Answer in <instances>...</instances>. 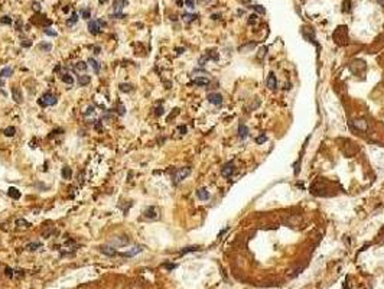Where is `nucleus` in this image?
<instances>
[{
    "mask_svg": "<svg viewBox=\"0 0 384 289\" xmlns=\"http://www.w3.org/2000/svg\"><path fill=\"white\" fill-rule=\"evenodd\" d=\"M13 74V70L10 68V67H5L2 71H0V77H3V78H7V77H10Z\"/></svg>",
    "mask_w": 384,
    "mask_h": 289,
    "instance_id": "a211bd4d",
    "label": "nucleus"
},
{
    "mask_svg": "<svg viewBox=\"0 0 384 289\" xmlns=\"http://www.w3.org/2000/svg\"><path fill=\"white\" fill-rule=\"evenodd\" d=\"M94 127H95V129H97L98 132H103V126H101V123H100V122H97V123H95V126H94Z\"/></svg>",
    "mask_w": 384,
    "mask_h": 289,
    "instance_id": "c03bdc74",
    "label": "nucleus"
},
{
    "mask_svg": "<svg viewBox=\"0 0 384 289\" xmlns=\"http://www.w3.org/2000/svg\"><path fill=\"white\" fill-rule=\"evenodd\" d=\"M16 226H18V227H29V223H27L25 218H18V220H16Z\"/></svg>",
    "mask_w": 384,
    "mask_h": 289,
    "instance_id": "bb28decb",
    "label": "nucleus"
},
{
    "mask_svg": "<svg viewBox=\"0 0 384 289\" xmlns=\"http://www.w3.org/2000/svg\"><path fill=\"white\" fill-rule=\"evenodd\" d=\"M12 94H13V99L16 103H22V94H20L18 87H13V88H12Z\"/></svg>",
    "mask_w": 384,
    "mask_h": 289,
    "instance_id": "f3484780",
    "label": "nucleus"
},
{
    "mask_svg": "<svg viewBox=\"0 0 384 289\" xmlns=\"http://www.w3.org/2000/svg\"><path fill=\"white\" fill-rule=\"evenodd\" d=\"M234 168H235V166H234L233 162H227V164L221 168V175H222V177H225V178L231 177V175L234 174Z\"/></svg>",
    "mask_w": 384,
    "mask_h": 289,
    "instance_id": "39448f33",
    "label": "nucleus"
},
{
    "mask_svg": "<svg viewBox=\"0 0 384 289\" xmlns=\"http://www.w3.org/2000/svg\"><path fill=\"white\" fill-rule=\"evenodd\" d=\"M344 289H348V285H347V282L344 283Z\"/></svg>",
    "mask_w": 384,
    "mask_h": 289,
    "instance_id": "3c124183",
    "label": "nucleus"
},
{
    "mask_svg": "<svg viewBox=\"0 0 384 289\" xmlns=\"http://www.w3.org/2000/svg\"><path fill=\"white\" fill-rule=\"evenodd\" d=\"M88 32L91 35H98L101 32V28H100V22L98 20H88Z\"/></svg>",
    "mask_w": 384,
    "mask_h": 289,
    "instance_id": "423d86ee",
    "label": "nucleus"
},
{
    "mask_svg": "<svg viewBox=\"0 0 384 289\" xmlns=\"http://www.w3.org/2000/svg\"><path fill=\"white\" fill-rule=\"evenodd\" d=\"M196 18H198L196 15H191V13H183L182 15V19L185 20L186 23H191V22H192V20H195Z\"/></svg>",
    "mask_w": 384,
    "mask_h": 289,
    "instance_id": "b1692460",
    "label": "nucleus"
},
{
    "mask_svg": "<svg viewBox=\"0 0 384 289\" xmlns=\"http://www.w3.org/2000/svg\"><path fill=\"white\" fill-rule=\"evenodd\" d=\"M88 64L92 67V70H94V72H95V74H98V72H100V64H98L95 59L90 58V59H88Z\"/></svg>",
    "mask_w": 384,
    "mask_h": 289,
    "instance_id": "4be33fe9",
    "label": "nucleus"
},
{
    "mask_svg": "<svg viewBox=\"0 0 384 289\" xmlns=\"http://www.w3.org/2000/svg\"><path fill=\"white\" fill-rule=\"evenodd\" d=\"M195 250H198V247H186V249H183L181 253H188V252H195Z\"/></svg>",
    "mask_w": 384,
    "mask_h": 289,
    "instance_id": "a19ab883",
    "label": "nucleus"
},
{
    "mask_svg": "<svg viewBox=\"0 0 384 289\" xmlns=\"http://www.w3.org/2000/svg\"><path fill=\"white\" fill-rule=\"evenodd\" d=\"M81 16H82V19L88 20L91 18V10H90V9H82V10H81Z\"/></svg>",
    "mask_w": 384,
    "mask_h": 289,
    "instance_id": "cd10ccee",
    "label": "nucleus"
},
{
    "mask_svg": "<svg viewBox=\"0 0 384 289\" xmlns=\"http://www.w3.org/2000/svg\"><path fill=\"white\" fill-rule=\"evenodd\" d=\"M178 132H181V135H185V133H186V127H185V126H179V127H178Z\"/></svg>",
    "mask_w": 384,
    "mask_h": 289,
    "instance_id": "37998d69",
    "label": "nucleus"
},
{
    "mask_svg": "<svg viewBox=\"0 0 384 289\" xmlns=\"http://www.w3.org/2000/svg\"><path fill=\"white\" fill-rule=\"evenodd\" d=\"M266 140H267V136L264 135V133H261L259 138H256V143H257V144H261V143H264Z\"/></svg>",
    "mask_w": 384,
    "mask_h": 289,
    "instance_id": "c756f323",
    "label": "nucleus"
},
{
    "mask_svg": "<svg viewBox=\"0 0 384 289\" xmlns=\"http://www.w3.org/2000/svg\"><path fill=\"white\" fill-rule=\"evenodd\" d=\"M3 133H5V136H6V138H13L15 133H16V127H13V126H10V127H6Z\"/></svg>",
    "mask_w": 384,
    "mask_h": 289,
    "instance_id": "412c9836",
    "label": "nucleus"
},
{
    "mask_svg": "<svg viewBox=\"0 0 384 289\" xmlns=\"http://www.w3.org/2000/svg\"><path fill=\"white\" fill-rule=\"evenodd\" d=\"M127 5H129V2H127V0H114V3H113L114 13H121V10H123Z\"/></svg>",
    "mask_w": 384,
    "mask_h": 289,
    "instance_id": "0eeeda50",
    "label": "nucleus"
},
{
    "mask_svg": "<svg viewBox=\"0 0 384 289\" xmlns=\"http://www.w3.org/2000/svg\"><path fill=\"white\" fill-rule=\"evenodd\" d=\"M183 51H185L183 48H176V54H178V55H179V54H182Z\"/></svg>",
    "mask_w": 384,
    "mask_h": 289,
    "instance_id": "de8ad7c7",
    "label": "nucleus"
},
{
    "mask_svg": "<svg viewBox=\"0 0 384 289\" xmlns=\"http://www.w3.org/2000/svg\"><path fill=\"white\" fill-rule=\"evenodd\" d=\"M31 45H32V42H29V41H25V42H22V46H23V48H29Z\"/></svg>",
    "mask_w": 384,
    "mask_h": 289,
    "instance_id": "a18cd8bd",
    "label": "nucleus"
},
{
    "mask_svg": "<svg viewBox=\"0 0 384 289\" xmlns=\"http://www.w3.org/2000/svg\"><path fill=\"white\" fill-rule=\"evenodd\" d=\"M155 114H156V116H162V114H163V107H156Z\"/></svg>",
    "mask_w": 384,
    "mask_h": 289,
    "instance_id": "79ce46f5",
    "label": "nucleus"
},
{
    "mask_svg": "<svg viewBox=\"0 0 384 289\" xmlns=\"http://www.w3.org/2000/svg\"><path fill=\"white\" fill-rule=\"evenodd\" d=\"M266 84H267V87H269L270 90H276V87H277V81H276V77H274L273 72H270V74H269Z\"/></svg>",
    "mask_w": 384,
    "mask_h": 289,
    "instance_id": "9d476101",
    "label": "nucleus"
},
{
    "mask_svg": "<svg viewBox=\"0 0 384 289\" xmlns=\"http://www.w3.org/2000/svg\"><path fill=\"white\" fill-rule=\"evenodd\" d=\"M90 83H91V77H90V75H85V74H84V75H79V77H78V84L81 87L88 86Z\"/></svg>",
    "mask_w": 384,
    "mask_h": 289,
    "instance_id": "ddd939ff",
    "label": "nucleus"
},
{
    "mask_svg": "<svg viewBox=\"0 0 384 289\" xmlns=\"http://www.w3.org/2000/svg\"><path fill=\"white\" fill-rule=\"evenodd\" d=\"M117 114H118V116H124V114H126V107H124L123 104H118V107H117Z\"/></svg>",
    "mask_w": 384,
    "mask_h": 289,
    "instance_id": "7c9ffc66",
    "label": "nucleus"
},
{
    "mask_svg": "<svg viewBox=\"0 0 384 289\" xmlns=\"http://www.w3.org/2000/svg\"><path fill=\"white\" fill-rule=\"evenodd\" d=\"M62 81L65 83V84H68V86H72L74 84V78H72V75H69V74H62Z\"/></svg>",
    "mask_w": 384,
    "mask_h": 289,
    "instance_id": "5701e85b",
    "label": "nucleus"
},
{
    "mask_svg": "<svg viewBox=\"0 0 384 289\" xmlns=\"http://www.w3.org/2000/svg\"><path fill=\"white\" fill-rule=\"evenodd\" d=\"M5 275H6L7 278H13V275H15V273H13V269H10V268H6V269H5Z\"/></svg>",
    "mask_w": 384,
    "mask_h": 289,
    "instance_id": "e433bc0d",
    "label": "nucleus"
},
{
    "mask_svg": "<svg viewBox=\"0 0 384 289\" xmlns=\"http://www.w3.org/2000/svg\"><path fill=\"white\" fill-rule=\"evenodd\" d=\"M56 101H58L56 96H53L52 93H45V94L39 99L38 103H39L42 107H46V106H55V104H56Z\"/></svg>",
    "mask_w": 384,
    "mask_h": 289,
    "instance_id": "f257e3e1",
    "label": "nucleus"
},
{
    "mask_svg": "<svg viewBox=\"0 0 384 289\" xmlns=\"http://www.w3.org/2000/svg\"><path fill=\"white\" fill-rule=\"evenodd\" d=\"M0 23H2V25H12V18H10V16H3V18L0 19Z\"/></svg>",
    "mask_w": 384,
    "mask_h": 289,
    "instance_id": "c85d7f7f",
    "label": "nucleus"
},
{
    "mask_svg": "<svg viewBox=\"0 0 384 289\" xmlns=\"http://www.w3.org/2000/svg\"><path fill=\"white\" fill-rule=\"evenodd\" d=\"M354 125L357 126L358 129H365V123H364V122H361V120H355V122H354Z\"/></svg>",
    "mask_w": 384,
    "mask_h": 289,
    "instance_id": "c9c22d12",
    "label": "nucleus"
},
{
    "mask_svg": "<svg viewBox=\"0 0 384 289\" xmlns=\"http://www.w3.org/2000/svg\"><path fill=\"white\" fill-rule=\"evenodd\" d=\"M129 242H130V240L126 236H114L110 240V244L113 247H124V246L129 244Z\"/></svg>",
    "mask_w": 384,
    "mask_h": 289,
    "instance_id": "7ed1b4c3",
    "label": "nucleus"
},
{
    "mask_svg": "<svg viewBox=\"0 0 384 289\" xmlns=\"http://www.w3.org/2000/svg\"><path fill=\"white\" fill-rule=\"evenodd\" d=\"M201 2H208V0H201Z\"/></svg>",
    "mask_w": 384,
    "mask_h": 289,
    "instance_id": "5fc2aeb1",
    "label": "nucleus"
},
{
    "mask_svg": "<svg viewBox=\"0 0 384 289\" xmlns=\"http://www.w3.org/2000/svg\"><path fill=\"white\" fill-rule=\"evenodd\" d=\"M100 250H101L104 255H107V256H116V255H117L116 249H114L111 244H105V246H101V247H100Z\"/></svg>",
    "mask_w": 384,
    "mask_h": 289,
    "instance_id": "1a4fd4ad",
    "label": "nucleus"
},
{
    "mask_svg": "<svg viewBox=\"0 0 384 289\" xmlns=\"http://www.w3.org/2000/svg\"><path fill=\"white\" fill-rule=\"evenodd\" d=\"M247 135H248L247 126L244 125V123H240V126H238V136H240L241 139H244V138H247Z\"/></svg>",
    "mask_w": 384,
    "mask_h": 289,
    "instance_id": "4468645a",
    "label": "nucleus"
},
{
    "mask_svg": "<svg viewBox=\"0 0 384 289\" xmlns=\"http://www.w3.org/2000/svg\"><path fill=\"white\" fill-rule=\"evenodd\" d=\"M77 20H78V13H75V12H74L72 16L69 18V20H66V25H68V26H72L74 23H77Z\"/></svg>",
    "mask_w": 384,
    "mask_h": 289,
    "instance_id": "393cba45",
    "label": "nucleus"
},
{
    "mask_svg": "<svg viewBox=\"0 0 384 289\" xmlns=\"http://www.w3.org/2000/svg\"><path fill=\"white\" fill-rule=\"evenodd\" d=\"M191 174V168H181V169H176L175 175H173V184H179L182 179L188 177Z\"/></svg>",
    "mask_w": 384,
    "mask_h": 289,
    "instance_id": "f03ea898",
    "label": "nucleus"
},
{
    "mask_svg": "<svg viewBox=\"0 0 384 289\" xmlns=\"http://www.w3.org/2000/svg\"><path fill=\"white\" fill-rule=\"evenodd\" d=\"M243 2H244V3H246V2H247V3H248V2H251V0H243Z\"/></svg>",
    "mask_w": 384,
    "mask_h": 289,
    "instance_id": "864d4df0",
    "label": "nucleus"
},
{
    "mask_svg": "<svg viewBox=\"0 0 384 289\" xmlns=\"http://www.w3.org/2000/svg\"><path fill=\"white\" fill-rule=\"evenodd\" d=\"M144 217L146 218H150V220H156V218H159V214H160V211H159V208L157 207H149V208H146L144 210Z\"/></svg>",
    "mask_w": 384,
    "mask_h": 289,
    "instance_id": "20e7f679",
    "label": "nucleus"
},
{
    "mask_svg": "<svg viewBox=\"0 0 384 289\" xmlns=\"http://www.w3.org/2000/svg\"><path fill=\"white\" fill-rule=\"evenodd\" d=\"M185 6L188 9H194L195 7V2L194 0H185Z\"/></svg>",
    "mask_w": 384,
    "mask_h": 289,
    "instance_id": "72a5a7b5",
    "label": "nucleus"
},
{
    "mask_svg": "<svg viewBox=\"0 0 384 289\" xmlns=\"http://www.w3.org/2000/svg\"><path fill=\"white\" fill-rule=\"evenodd\" d=\"M196 197L199 198L201 201H207V200L209 198V192L205 190V188H201V190L196 191Z\"/></svg>",
    "mask_w": 384,
    "mask_h": 289,
    "instance_id": "9b49d317",
    "label": "nucleus"
},
{
    "mask_svg": "<svg viewBox=\"0 0 384 289\" xmlns=\"http://www.w3.org/2000/svg\"><path fill=\"white\" fill-rule=\"evenodd\" d=\"M32 7L35 9V10H36V12H39V10H40V5H39V3H33Z\"/></svg>",
    "mask_w": 384,
    "mask_h": 289,
    "instance_id": "49530a36",
    "label": "nucleus"
},
{
    "mask_svg": "<svg viewBox=\"0 0 384 289\" xmlns=\"http://www.w3.org/2000/svg\"><path fill=\"white\" fill-rule=\"evenodd\" d=\"M250 7H253L257 13H261V15L266 13V9H264V7H261V6H250Z\"/></svg>",
    "mask_w": 384,
    "mask_h": 289,
    "instance_id": "473e14b6",
    "label": "nucleus"
},
{
    "mask_svg": "<svg viewBox=\"0 0 384 289\" xmlns=\"http://www.w3.org/2000/svg\"><path fill=\"white\" fill-rule=\"evenodd\" d=\"M87 67H88V65L85 64L84 61H79V62H77V64H75V67H74V68H75V71H78V72H79V71H81V72H85V71H87Z\"/></svg>",
    "mask_w": 384,
    "mask_h": 289,
    "instance_id": "6ab92c4d",
    "label": "nucleus"
},
{
    "mask_svg": "<svg viewBox=\"0 0 384 289\" xmlns=\"http://www.w3.org/2000/svg\"><path fill=\"white\" fill-rule=\"evenodd\" d=\"M208 101L211 103V104L220 106L222 103V96H221V94H218V93H209V94H208Z\"/></svg>",
    "mask_w": 384,
    "mask_h": 289,
    "instance_id": "6e6552de",
    "label": "nucleus"
},
{
    "mask_svg": "<svg viewBox=\"0 0 384 289\" xmlns=\"http://www.w3.org/2000/svg\"><path fill=\"white\" fill-rule=\"evenodd\" d=\"M44 32H45L46 35H49V36H56V32H53V31H51L49 28H45V29H44Z\"/></svg>",
    "mask_w": 384,
    "mask_h": 289,
    "instance_id": "4c0bfd02",
    "label": "nucleus"
},
{
    "mask_svg": "<svg viewBox=\"0 0 384 289\" xmlns=\"http://www.w3.org/2000/svg\"><path fill=\"white\" fill-rule=\"evenodd\" d=\"M194 84H195V86H201V87L208 86V84H209V80L205 78V77H196V78L194 80Z\"/></svg>",
    "mask_w": 384,
    "mask_h": 289,
    "instance_id": "2eb2a0df",
    "label": "nucleus"
},
{
    "mask_svg": "<svg viewBox=\"0 0 384 289\" xmlns=\"http://www.w3.org/2000/svg\"><path fill=\"white\" fill-rule=\"evenodd\" d=\"M257 22V15H251L250 16V19H248V23L250 25H253V23H256Z\"/></svg>",
    "mask_w": 384,
    "mask_h": 289,
    "instance_id": "58836bf2",
    "label": "nucleus"
},
{
    "mask_svg": "<svg viewBox=\"0 0 384 289\" xmlns=\"http://www.w3.org/2000/svg\"><path fill=\"white\" fill-rule=\"evenodd\" d=\"M118 88H120V91H123V93H130L131 90H133V87H131L130 84H120Z\"/></svg>",
    "mask_w": 384,
    "mask_h": 289,
    "instance_id": "a878e982",
    "label": "nucleus"
},
{
    "mask_svg": "<svg viewBox=\"0 0 384 289\" xmlns=\"http://www.w3.org/2000/svg\"><path fill=\"white\" fill-rule=\"evenodd\" d=\"M142 250H143V247H142V246H139V247H133V249L129 250V252H124V253H123V256H126V257L134 256V255H137V253H140Z\"/></svg>",
    "mask_w": 384,
    "mask_h": 289,
    "instance_id": "dca6fc26",
    "label": "nucleus"
},
{
    "mask_svg": "<svg viewBox=\"0 0 384 289\" xmlns=\"http://www.w3.org/2000/svg\"><path fill=\"white\" fill-rule=\"evenodd\" d=\"M39 49H42V51H51V49H52V45H51V44H40Z\"/></svg>",
    "mask_w": 384,
    "mask_h": 289,
    "instance_id": "2f4dec72",
    "label": "nucleus"
},
{
    "mask_svg": "<svg viewBox=\"0 0 384 289\" xmlns=\"http://www.w3.org/2000/svg\"><path fill=\"white\" fill-rule=\"evenodd\" d=\"M7 195L10 198H13V200H19L20 198V191L18 188H15V187H10L9 191H7Z\"/></svg>",
    "mask_w": 384,
    "mask_h": 289,
    "instance_id": "f8f14e48",
    "label": "nucleus"
},
{
    "mask_svg": "<svg viewBox=\"0 0 384 289\" xmlns=\"http://www.w3.org/2000/svg\"><path fill=\"white\" fill-rule=\"evenodd\" d=\"M71 177H72V169L68 168V166H64L62 168V178L64 179H71Z\"/></svg>",
    "mask_w": 384,
    "mask_h": 289,
    "instance_id": "aec40b11",
    "label": "nucleus"
},
{
    "mask_svg": "<svg viewBox=\"0 0 384 289\" xmlns=\"http://www.w3.org/2000/svg\"><path fill=\"white\" fill-rule=\"evenodd\" d=\"M98 2H100V3H104L105 0H98Z\"/></svg>",
    "mask_w": 384,
    "mask_h": 289,
    "instance_id": "603ef678",
    "label": "nucleus"
},
{
    "mask_svg": "<svg viewBox=\"0 0 384 289\" xmlns=\"http://www.w3.org/2000/svg\"><path fill=\"white\" fill-rule=\"evenodd\" d=\"M92 113H94V107L90 106V107L87 109V112H84V116H90V114H92Z\"/></svg>",
    "mask_w": 384,
    "mask_h": 289,
    "instance_id": "ea45409f",
    "label": "nucleus"
},
{
    "mask_svg": "<svg viewBox=\"0 0 384 289\" xmlns=\"http://www.w3.org/2000/svg\"><path fill=\"white\" fill-rule=\"evenodd\" d=\"M94 54H95V55H98V54H100V48H98V46H95V48H94Z\"/></svg>",
    "mask_w": 384,
    "mask_h": 289,
    "instance_id": "09e8293b",
    "label": "nucleus"
},
{
    "mask_svg": "<svg viewBox=\"0 0 384 289\" xmlns=\"http://www.w3.org/2000/svg\"><path fill=\"white\" fill-rule=\"evenodd\" d=\"M178 5H179V6H182V0H178Z\"/></svg>",
    "mask_w": 384,
    "mask_h": 289,
    "instance_id": "8fccbe9b",
    "label": "nucleus"
},
{
    "mask_svg": "<svg viewBox=\"0 0 384 289\" xmlns=\"http://www.w3.org/2000/svg\"><path fill=\"white\" fill-rule=\"evenodd\" d=\"M38 247H40V243H29L27 244V249L29 250H36Z\"/></svg>",
    "mask_w": 384,
    "mask_h": 289,
    "instance_id": "f704fd0d",
    "label": "nucleus"
}]
</instances>
